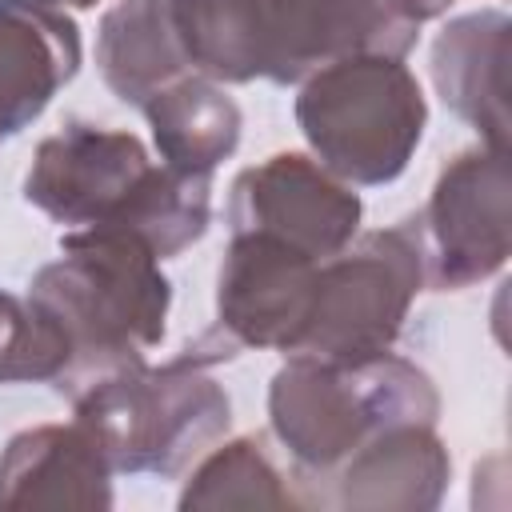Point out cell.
<instances>
[{"instance_id":"14","label":"cell","mask_w":512,"mask_h":512,"mask_svg":"<svg viewBox=\"0 0 512 512\" xmlns=\"http://www.w3.org/2000/svg\"><path fill=\"white\" fill-rule=\"evenodd\" d=\"M508 40L512 20L500 8H480L448 20L432 44L436 92L500 152H508Z\"/></svg>"},{"instance_id":"17","label":"cell","mask_w":512,"mask_h":512,"mask_svg":"<svg viewBox=\"0 0 512 512\" xmlns=\"http://www.w3.org/2000/svg\"><path fill=\"white\" fill-rule=\"evenodd\" d=\"M208 220H212V176H188L168 164H152L144 180L128 192V200L116 208V216L92 228L128 232L140 244H148L156 260H172L208 232Z\"/></svg>"},{"instance_id":"1","label":"cell","mask_w":512,"mask_h":512,"mask_svg":"<svg viewBox=\"0 0 512 512\" xmlns=\"http://www.w3.org/2000/svg\"><path fill=\"white\" fill-rule=\"evenodd\" d=\"M28 300L60 328L68 344L60 392L76 396L92 380L148 360L168 328L172 284L136 236L68 228L60 236V260L32 276Z\"/></svg>"},{"instance_id":"21","label":"cell","mask_w":512,"mask_h":512,"mask_svg":"<svg viewBox=\"0 0 512 512\" xmlns=\"http://www.w3.org/2000/svg\"><path fill=\"white\" fill-rule=\"evenodd\" d=\"M16 316H20V296H12V292L0 288V352H4V344H8V332H12Z\"/></svg>"},{"instance_id":"5","label":"cell","mask_w":512,"mask_h":512,"mask_svg":"<svg viewBox=\"0 0 512 512\" xmlns=\"http://www.w3.org/2000/svg\"><path fill=\"white\" fill-rule=\"evenodd\" d=\"M420 288L424 256L412 220L356 232L352 244L316 264L312 308L288 356L360 364L392 352Z\"/></svg>"},{"instance_id":"22","label":"cell","mask_w":512,"mask_h":512,"mask_svg":"<svg viewBox=\"0 0 512 512\" xmlns=\"http://www.w3.org/2000/svg\"><path fill=\"white\" fill-rule=\"evenodd\" d=\"M48 4H56V8H92V4H100V0H48Z\"/></svg>"},{"instance_id":"18","label":"cell","mask_w":512,"mask_h":512,"mask_svg":"<svg viewBox=\"0 0 512 512\" xmlns=\"http://www.w3.org/2000/svg\"><path fill=\"white\" fill-rule=\"evenodd\" d=\"M188 68L216 84L260 80V0H172Z\"/></svg>"},{"instance_id":"13","label":"cell","mask_w":512,"mask_h":512,"mask_svg":"<svg viewBox=\"0 0 512 512\" xmlns=\"http://www.w3.org/2000/svg\"><path fill=\"white\" fill-rule=\"evenodd\" d=\"M112 468L84 424L16 432L0 452V508H112Z\"/></svg>"},{"instance_id":"12","label":"cell","mask_w":512,"mask_h":512,"mask_svg":"<svg viewBox=\"0 0 512 512\" xmlns=\"http://www.w3.org/2000/svg\"><path fill=\"white\" fill-rule=\"evenodd\" d=\"M80 28L48 0H0V140L24 132L80 72Z\"/></svg>"},{"instance_id":"16","label":"cell","mask_w":512,"mask_h":512,"mask_svg":"<svg viewBox=\"0 0 512 512\" xmlns=\"http://www.w3.org/2000/svg\"><path fill=\"white\" fill-rule=\"evenodd\" d=\"M160 160L188 176H212L240 144L244 116L224 84L188 72L160 88L144 108Z\"/></svg>"},{"instance_id":"2","label":"cell","mask_w":512,"mask_h":512,"mask_svg":"<svg viewBox=\"0 0 512 512\" xmlns=\"http://www.w3.org/2000/svg\"><path fill=\"white\" fill-rule=\"evenodd\" d=\"M232 352L204 332L168 364L116 368L72 396V420L88 428L116 476H180L228 436L232 400L208 364Z\"/></svg>"},{"instance_id":"7","label":"cell","mask_w":512,"mask_h":512,"mask_svg":"<svg viewBox=\"0 0 512 512\" xmlns=\"http://www.w3.org/2000/svg\"><path fill=\"white\" fill-rule=\"evenodd\" d=\"M364 204L304 152H276L232 180L228 224L232 232H268L312 260L336 256L360 232Z\"/></svg>"},{"instance_id":"20","label":"cell","mask_w":512,"mask_h":512,"mask_svg":"<svg viewBox=\"0 0 512 512\" xmlns=\"http://www.w3.org/2000/svg\"><path fill=\"white\" fill-rule=\"evenodd\" d=\"M388 4H392V8H396L404 20H412V24L420 28L424 20H436V16H444V12H448L456 0H388Z\"/></svg>"},{"instance_id":"6","label":"cell","mask_w":512,"mask_h":512,"mask_svg":"<svg viewBox=\"0 0 512 512\" xmlns=\"http://www.w3.org/2000/svg\"><path fill=\"white\" fill-rule=\"evenodd\" d=\"M412 228L428 288L460 292L496 276L512 252L508 152L480 144L452 156L440 168L428 204L412 216Z\"/></svg>"},{"instance_id":"3","label":"cell","mask_w":512,"mask_h":512,"mask_svg":"<svg viewBox=\"0 0 512 512\" xmlns=\"http://www.w3.org/2000/svg\"><path fill=\"white\" fill-rule=\"evenodd\" d=\"M436 420L440 392L432 376L396 352L360 364L288 356L268 384V424L304 488L328 480L372 432Z\"/></svg>"},{"instance_id":"15","label":"cell","mask_w":512,"mask_h":512,"mask_svg":"<svg viewBox=\"0 0 512 512\" xmlns=\"http://www.w3.org/2000/svg\"><path fill=\"white\" fill-rule=\"evenodd\" d=\"M96 68L108 92L132 108H144L160 88L188 76L172 0H116L96 28Z\"/></svg>"},{"instance_id":"19","label":"cell","mask_w":512,"mask_h":512,"mask_svg":"<svg viewBox=\"0 0 512 512\" xmlns=\"http://www.w3.org/2000/svg\"><path fill=\"white\" fill-rule=\"evenodd\" d=\"M184 512L200 508H296V496L288 492L280 468L268 460L264 444L256 436H236L212 444L196 468L188 472L180 500Z\"/></svg>"},{"instance_id":"11","label":"cell","mask_w":512,"mask_h":512,"mask_svg":"<svg viewBox=\"0 0 512 512\" xmlns=\"http://www.w3.org/2000/svg\"><path fill=\"white\" fill-rule=\"evenodd\" d=\"M452 480V456L436 424H388L372 432L304 504L352 512H432Z\"/></svg>"},{"instance_id":"10","label":"cell","mask_w":512,"mask_h":512,"mask_svg":"<svg viewBox=\"0 0 512 512\" xmlns=\"http://www.w3.org/2000/svg\"><path fill=\"white\" fill-rule=\"evenodd\" d=\"M148 168L140 136L76 120L36 144L24 200L64 228L108 224Z\"/></svg>"},{"instance_id":"4","label":"cell","mask_w":512,"mask_h":512,"mask_svg":"<svg viewBox=\"0 0 512 512\" xmlns=\"http://www.w3.org/2000/svg\"><path fill=\"white\" fill-rule=\"evenodd\" d=\"M428 100L396 56H352L312 72L296 92V128L324 164L352 188L392 184L416 156Z\"/></svg>"},{"instance_id":"9","label":"cell","mask_w":512,"mask_h":512,"mask_svg":"<svg viewBox=\"0 0 512 512\" xmlns=\"http://www.w3.org/2000/svg\"><path fill=\"white\" fill-rule=\"evenodd\" d=\"M316 264L268 232H232L216 276V324L208 332L232 356L240 348L288 356L312 308Z\"/></svg>"},{"instance_id":"8","label":"cell","mask_w":512,"mask_h":512,"mask_svg":"<svg viewBox=\"0 0 512 512\" xmlns=\"http://www.w3.org/2000/svg\"><path fill=\"white\" fill-rule=\"evenodd\" d=\"M416 32L388 0H260V80L300 88L336 60H404Z\"/></svg>"}]
</instances>
